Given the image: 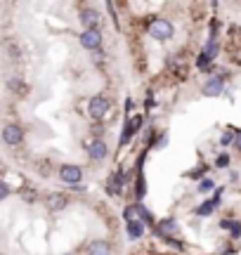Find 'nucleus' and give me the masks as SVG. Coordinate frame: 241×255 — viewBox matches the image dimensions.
<instances>
[{
  "label": "nucleus",
  "instance_id": "f257e3e1",
  "mask_svg": "<svg viewBox=\"0 0 241 255\" xmlns=\"http://www.w3.org/2000/svg\"><path fill=\"white\" fill-rule=\"evenodd\" d=\"M149 33L156 38V40H168V38H173V24H170L168 19L158 17L149 24Z\"/></svg>",
  "mask_w": 241,
  "mask_h": 255
},
{
  "label": "nucleus",
  "instance_id": "f03ea898",
  "mask_svg": "<svg viewBox=\"0 0 241 255\" xmlns=\"http://www.w3.org/2000/svg\"><path fill=\"white\" fill-rule=\"evenodd\" d=\"M83 177V170L78 165H62L59 168V180L62 182H69V184H78Z\"/></svg>",
  "mask_w": 241,
  "mask_h": 255
},
{
  "label": "nucleus",
  "instance_id": "7ed1b4c3",
  "mask_svg": "<svg viewBox=\"0 0 241 255\" xmlns=\"http://www.w3.org/2000/svg\"><path fill=\"white\" fill-rule=\"evenodd\" d=\"M109 111V100L107 97H93L88 104V114L93 119H104V114Z\"/></svg>",
  "mask_w": 241,
  "mask_h": 255
},
{
  "label": "nucleus",
  "instance_id": "20e7f679",
  "mask_svg": "<svg viewBox=\"0 0 241 255\" xmlns=\"http://www.w3.org/2000/svg\"><path fill=\"white\" fill-rule=\"evenodd\" d=\"M81 45L88 47V50H97V47L102 45V36H100V31H97V28L85 31L83 36H81Z\"/></svg>",
  "mask_w": 241,
  "mask_h": 255
},
{
  "label": "nucleus",
  "instance_id": "39448f33",
  "mask_svg": "<svg viewBox=\"0 0 241 255\" xmlns=\"http://www.w3.org/2000/svg\"><path fill=\"white\" fill-rule=\"evenodd\" d=\"M2 139L7 142V144H19L21 139H24V132L19 130L17 126H7V128H2Z\"/></svg>",
  "mask_w": 241,
  "mask_h": 255
},
{
  "label": "nucleus",
  "instance_id": "423d86ee",
  "mask_svg": "<svg viewBox=\"0 0 241 255\" xmlns=\"http://www.w3.org/2000/svg\"><path fill=\"white\" fill-rule=\"evenodd\" d=\"M97 21H100V14H97L95 9H83V12H81V24L85 26V31L97 28Z\"/></svg>",
  "mask_w": 241,
  "mask_h": 255
},
{
  "label": "nucleus",
  "instance_id": "0eeeda50",
  "mask_svg": "<svg viewBox=\"0 0 241 255\" xmlns=\"http://www.w3.org/2000/svg\"><path fill=\"white\" fill-rule=\"evenodd\" d=\"M107 191L114 194V196H119L120 191H123V175L120 173H112L109 175V180H107Z\"/></svg>",
  "mask_w": 241,
  "mask_h": 255
},
{
  "label": "nucleus",
  "instance_id": "6e6552de",
  "mask_svg": "<svg viewBox=\"0 0 241 255\" xmlns=\"http://www.w3.org/2000/svg\"><path fill=\"white\" fill-rule=\"evenodd\" d=\"M142 126V119H139V116H135V119L132 121H125V128H123V139H120V144H125V142H128L130 139V135H135V132H137V128Z\"/></svg>",
  "mask_w": 241,
  "mask_h": 255
},
{
  "label": "nucleus",
  "instance_id": "1a4fd4ad",
  "mask_svg": "<svg viewBox=\"0 0 241 255\" xmlns=\"http://www.w3.org/2000/svg\"><path fill=\"white\" fill-rule=\"evenodd\" d=\"M223 88H225L223 78H211V81L204 85V92L208 95V97H218V95L223 92Z\"/></svg>",
  "mask_w": 241,
  "mask_h": 255
},
{
  "label": "nucleus",
  "instance_id": "9d476101",
  "mask_svg": "<svg viewBox=\"0 0 241 255\" xmlns=\"http://www.w3.org/2000/svg\"><path fill=\"white\" fill-rule=\"evenodd\" d=\"M112 253V246L107 241H93L88 246V255H109Z\"/></svg>",
  "mask_w": 241,
  "mask_h": 255
},
{
  "label": "nucleus",
  "instance_id": "9b49d317",
  "mask_svg": "<svg viewBox=\"0 0 241 255\" xmlns=\"http://www.w3.org/2000/svg\"><path fill=\"white\" fill-rule=\"evenodd\" d=\"M45 203H47V208L50 210H62L66 206V196L64 194H50L45 199Z\"/></svg>",
  "mask_w": 241,
  "mask_h": 255
},
{
  "label": "nucleus",
  "instance_id": "f8f14e48",
  "mask_svg": "<svg viewBox=\"0 0 241 255\" xmlns=\"http://www.w3.org/2000/svg\"><path fill=\"white\" fill-rule=\"evenodd\" d=\"M90 156L97 158V161H102L104 156H107V144H104L102 139H95L93 144H90Z\"/></svg>",
  "mask_w": 241,
  "mask_h": 255
},
{
  "label": "nucleus",
  "instance_id": "ddd939ff",
  "mask_svg": "<svg viewBox=\"0 0 241 255\" xmlns=\"http://www.w3.org/2000/svg\"><path fill=\"white\" fill-rule=\"evenodd\" d=\"M218 203H220V196H215L213 201H206V203H201V206L196 208V215H204V218H206V215H211Z\"/></svg>",
  "mask_w": 241,
  "mask_h": 255
},
{
  "label": "nucleus",
  "instance_id": "4468645a",
  "mask_svg": "<svg viewBox=\"0 0 241 255\" xmlns=\"http://www.w3.org/2000/svg\"><path fill=\"white\" fill-rule=\"evenodd\" d=\"M142 234H144V227H142V222H137V220L128 222V237H130V239H139Z\"/></svg>",
  "mask_w": 241,
  "mask_h": 255
},
{
  "label": "nucleus",
  "instance_id": "2eb2a0df",
  "mask_svg": "<svg viewBox=\"0 0 241 255\" xmlns=\"http://www.w3.org/2000/svg\"><path fill=\"white\" fill-rule=\"evenodd\" d=\"M132 210H135V215H139V218L144 220V222H149V225H154V215H151V213H149V210L144 208L142 203H135V206H132Z\"/></svg>",
  "mask_w": 241,
  "mask_h": 255
},
{
  "label": "nucleus",
  "instance_id": "dca6fc26",
  "mask_svg": "<svg viewBox=\"0 0 241 255\" xmlns=\"http://www.w3.org/2000/svg\"><path fill=\"white\" fill-rule=\"evenodd\" d=\"M175 229H177L175 220H163V222L158 225V234H173Z\"/></svg>",
  "mask_w": 241,
  "mask_h": 255
},
{
  "label": "nucleus",
  "instance_id": "f3484780",
  "mask_svg": "<svg viewBox=\"0 0 241 255\" xmlns=\"http://www.w3.org/2000/svg\"><path fill=\"white\" fill-rule=\"evenodd\" d=\"M220 227H223V229H230L234 237H239V232H241V225H239V222H234V220H225Z\"/></svg>",
  "mask_w": 241,
  "mask_h": 255
},
{
  "label": "nucleus",
  "instance_id": "a211bd4d",
  "mask_svg": "<svg viewBox=\"0 0 241 255\" xmlns=\"http://www.w3.org/2000/svg\"><path fill=\"white\" fill-rule=\"evenodd\" d=\"M144 196V175H142V168L137 170V199Z\"/></svg>",
  "mask_w": 241,
  "mask_h": 255
},
{
  "label": "nucleus",
  "instance_id": "6ab92c4d",
  "mask_svg": "<svg viewBox=\"0 0 241 255\" xmlns=\"http://www.w3.org/2000/svg\"><path fill=\"white\" fill-rule=\"evenodd\" d=\"M213 187H215V184H213V180H204V182L199 184V191H204V194H206V191H211V189H213Z\"/></svg>",
  "mask_w": 241,
  "mask_h": 255
},
{
  "label": "nucleus",
  "instance_id": "aec40b11",
  "mask_svg": "<svg viewBox=\"0 0 241 255\" xmlns=\"http://www.w3.org/2000/svg\"><path fill=\"white\" fill-rule=\"evenodd\" d=\"M7 196H9V187L5 182H0V201L7 199Z\"/></svg>",
  "mask_w": 241,
  "mask_h": 255
},
{
  "label": "nucleus",
  "instance_id": "412c9836",
  "mask_svg": "<svg viewBox=\"0 0 241 255\" xmlns=\"http://www.w3.org/2000/svg\"><path fill=\"white\" fill-rule=\"evenodd\" d=\"M230 163V156L227 154H223V156H218V165H220V168H225V165Z\"/></svg>",
  "mask_w": 241,
  "mask_h": 255
},
{
  "label": "nucleus",
  "instance_id": "4be33fe9",
  "mask_svg": "<svg viewBox=\"0 0 241 255\" xmlns=\"http://www.w3.org/2000/svg\"><path fill=\"white\" fill-rule=\"evenodd\" d=\"M232 139H234V135H232V132H225V135H223V144L227 146V144H230V142H232Z\"/></svg>",
  "mask_w": 241,
  "mask_h": 255
},
{
  "label": "nucleus",
  "instance_id": "5701e85b",
  "mask_svg": "<svg viewBox=\"0 0 241 255\" xmlns=\"http://www.w3.org/2000/svg\"><path fill=\"white\" fill-rule=\"evenodd\" d=\"M237 144H239V146H241V135H239V137H237Z\"/></svg>",
  "mask_w": 241,
  "mask_h": 255
}]
</instances>
